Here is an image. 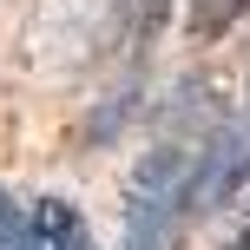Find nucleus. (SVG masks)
I'll return each mask as SVG.
<instances>
[{"mask_svg": "<svg viewBox=\"0 0 250 250\" xmlns=\"http://www.w3.org/2000/svg\"><path fill=\"white\" fill-rule=\"evenodd\" d=\"M191 145H158L138 158L125 185V250H171L191 217Z\"/></svg>", "mask_w": 250, "mask_h": 250, "instance_id": "1", "label": "nucleus"}, {"mask_svg": "<svg viewBox=\"0 0 250 250\" xmlns=\"http://www.w3.org/2000/svg\"><path fill=\"white\" fill-rule=\"evenodd\" d=\"M237 191H250V105L211 145H198V165H191V211H224Z\"/></svg>", "mask_w": 250, "mask_h": 250, "instance_id": "2", "label": "nucleus"}, {"mask_svg": "<svg viewBox=\"0 0 250 250\" xmlns=\"http://www.w3.org/2000/svg\"><path fill=\"white\" fill-rule=\"evenodd\" d=\"M13 250H92V230H86V217H79L66 198H40L33 211H26Z\"/></svg>", "mask_w": 250, "mask_h": 250, "instance_id": "3", "label": "nucleus"}, {"mask_svg": "<svg viewBox=\"0 0 250 250\" xmlns=\"http://www.w3.org/2000/svg\"><path fill=\"white\" fill-rule=\"evenodd\" d=\"M244 7H250V0H191V33H198V40H217V33H230Z\"/></svg>", "mask_w": 250, "mask_h": 250, "instance_id": "4", "label": "nucleus"}, {"mask_svg": "<svg viewBox=\"0 0 250 250\" xmlns=\"http://www.w3.org/2000/svg\"><path fill=\"white\" fill-rule=\"evenodd\" d=\"M20 224H26V211L7 198V191H0V250H13V244H20Z\"/></svg>", "mask_w": 250, "mask_h": 250, "instance_id": "5", "label": "nucleus"}, {"mask_svg": "<svg viewBox=\"0 0 250 250\" xmlns=\"http://www.w3.org/2000/svg\"><path fill=\"white\" fill-rule=\"evenodd\" d=\"M224 250H250V211H244V224L230 230V244H224Z\"/></svg>", "mask_w": 250, "mask_h": 250, "instance_id": "6", "label": "nucleus"}]
</instances>
